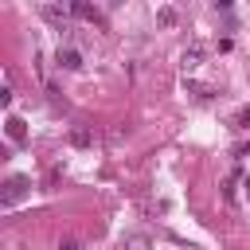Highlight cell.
Returning <instances> with one entry per match:
<instances>
[{"label": "cell", "instance_id": "6", "mask_svg": "<svg viewBox=\"0 0 250 250\" xmlns=\"http://www.w3.org/2000/svg\"><path fill=\"white\" fill-rule=\"evenodd\" d=\"M55 59H59V66H62V70H78V66H82V55H78L74 47H59V55H55Z\"/></svg>", "mask_w": 250, "mask_h": 250}, {"label": "cell", "instance_id": "14", "mask_svg": "<svg viewBox=\"0 0 250 250\" xmlns=\"http://www.w3.org/2000/svg\"><path fill=\"white\" fill-rule=\"evenodd\" d=\"M246 195H250V180H246Z\"/></svg>", "mask_w": 250, "mask_h": 250}, {"label": "cell", "instance_id": "11", "mask_svg": "<svg viewBox=\"0 0 250 250\" xmlns=\"http://www.w3.org/2000/svg\"><path fill=\"white\" fill-rule=\"evenodd\" d=\"M12 98H16V94H12V86H4V90H0V105L8 109V105H12Z\"/></svg>", "mask_w": 250, "mask_h": 250}, {"label": "cell", "instance_id": "2", "mask_svg": "<svg viewBox=\"0 0 250 250\" xmlns=\"http://www.w3.org/2000/svg\"><path fill=\"white\" fill-rule=\"evenodd\" d=\"M27 191H31V180H27V176H8V184H4V191H0V203H4V207H16Z\"/></svg>", "mask_w": 250, "mask_h": 250}, {"label": "cell", "instance_id": "1", "mask_svg": "<svg viewBox=\"0 0 250 250\" xmlns=\"http://www.w3.org/2000/svg\"><path fill=\"white\" fill-rule=\"evenodd\" d=\"M39 16H43L59 35H70V31H74V16H70V8H62V4H39Z\"/></svg>", "mask_w": 250, "mask_h": 250}, {"label": "cell", "instance_id": "12", "mask_svg": "<svg viewBox=\"0 0 250 250\" xmlns=\"http://www.w3.org/2000/svg\"><path fill=\"white\" fill-rule=\"evenodd\" d=\"M234 184H238V180L230 176V180H227V188H223V195H227V203H234Z\"/></svg>", "mask_w": 250, "mask_h": 250}, {"label": "cell", "instance_id": "10", "mask_svg": "<svg viewBox=\"0 0 250 250\" xmlns=\"http://www.w3.org/2000/svg\"><path fill=\"white\" fill-rule=\"evenodd\" d=\"M59 250H86V242H78V238H66V242H59Z\"/></svg>", "mask_w": 250, "mask_h": 250}, {"label": "cell", "instance_id": "9", "mask_svg": "<svg viewBox=\"0 0 250 250\" xmlns=\"http://www.w3.org/2000/svg\"><path fill=\"white\" fill-rule=\"evenodd\" d=\"M156 20H160L164 27H176V12H172V8H160V12H156Z\"/></svg>", "mask_w": 250, "mask_h": 250}, {"label": "cell", "instance_id": "8", "mask_svg": "<svg viewBox=\"0 0 250 250\" xmlns=\"http://www.w3.org/2000/svg\"><path fill=\"white\" fill-rule=\"evenodd\" d=\"M121 250H152V238H148V234H129V238L121 242Z\"/></svg>", "mask_w": 250, "mask_h": 250}, {"label": "cell", "instance_id": "3", "mask_svg": "<svg viewBox=\"0 0 250 250\" xmlns=\"http://www.w3.org/2000/svg\"><path fill=\"white\" fill-rule=\"evenodd\" d=\"M203 59H207V47H203V43H191V47L184 51V59H180V66H184V74H191V70H199V66H203Z\"/></svg>", "mask_w": 250, "mask_h": 250}, {"label": "cell", "instance_id": "7", "mask_svg": "<svg viewBox=\"0 0 250 250\" xmlns=\"http://www.w3.org/2000/svg\"><path fill=\"white\" fill-rule=\"evenodd\" d=\"M70 145H74V148H90V145H94V133H90L86 125H74V129H70Z\"/></svg>", "mask_w": 250, "mask_h": 250}, {"label": "cell", "instance_id": "4", "mask_svg": "<svg viewBox=\"0 0 250 250\" xmlns=\"http://www.w3.org/2000/svg\"><path fill=\"white\" fill-rule=\"evenodd\" d=\"M70 16L74 20H86V23H102V12L94 4H86V0H70Z\"/></svg>", "mask_w": 250, "mask_h": 250}, {"label": "cell", "instance_id": "13", "mask_svg": "<svg viewBox=\"0 0 250 250\" xmlns=\"http://www.w3.org/2000/svg\"><path fill=\"white\" fill-rule=\"evenodd\" d=\"M234 125H242V129H246V125H250V109H242V113L234 117Z\"/></svg>", "mask_w": 250, "mask_h": 250}, {"label": "cell", "instance_id": "5", "mask_svg": "<svg viewBox=\"0 0 250 250\" xmlns=\"http://www.w3.org/2000/svg\"><path fill=\"white\" fill-rule=\"evenodd\" d=\"M4 133H8V141H12V145H23V141H27V125H23V117H16V113H12V117L4 121Z\"/></svg>", "mask_w": 250, "mask_h": 250}]
</instances>
